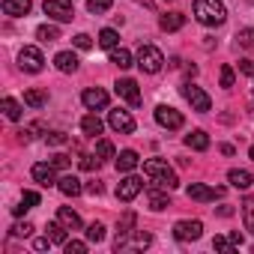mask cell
<instances>
[{
  "instance_id": "cell-31",
  "label": "cell",
  "mask_w": 254,
  "mask_h": 254,
  "mask_svg": "<svg viewBox=\"0 0 254 254\" xmlns=\"http://www.w3.org/2000/svg\"><path fill=\"white\" fill-rule=\"evenodd\" d=\"M48 236H51V242H54V245H66V227H63L60 221L48 224Z\"/></svg>"
},
{
  "instance_id": "cell-18",
  "label": "cell",
  "mask_w": 254,
  "mask_h": 254,
  "mask_svg": "<svg viewBox=\"0 0 254 254\" xmlns=\"http://www.w3.org/2000/svg\"><path fill=\"white\" fill-rule=\"evenodd\" d=\"M147 203H150V209L153 212H162V209H168L171 206V197H168V189H150L147 191Z\"/></svg>"
},
{
  "instance_id": "cell-32",
  "label": "cell",
  "mask_w": 254,
  "mask_h": 254,
  "mask_svg": "<svg viewBox=\"0 0 254 254\" xmlns=\"http://www.w3.org/2000/svg\"><path fill=\"white\" fill-rule=\"evenodd\" d=\"M111 6H114V0H87V9L93 15H105V12H111Z\"/></svg>"
},
{
  "instance_id": "cell-41",
  "label": "cell",
  "mask_w": 254,
  "mask_h": 254,
  "mask_svg": "<svg viewBox=\"0 0 254 254\" xmlns=\"http://www.w3.org/2000/svg\"><path fill=\"white\" fill-rule=\"evenodd\" d=\"M72 42H75V48H81V51H87V48H93V39H90L87 33H78V36H75Z\"/></svg>"
},
{
  "instance_id": "cell-36",
  "label": "cell",
  "mask_w": 254,
  "mask_h": 254,
  "mask_svg": "<svg viewBox=\"0 0 254 254\" xmlns=\"http://www.w3.org/2000/svg\"><path fill=\"white\" fill-rule=\"evenodd\" d=\"M96 156L99 159H114V144L111 141H99L96 144Z\"/></svg>"
},
{
  "instance_id": "cell-30",
  "label": "cell",
  "mask_w": 254,
  "mask_h": 254,
  "mask_svg": "<svg viewBox=\"0 0 254 254\" xmlns=\"http://www.w3.org/2000/svg\"><path fill=\"white\" fill-rule=\"evenodd\" d=\"M45 102H48V96L42 90H27L24 93V105H30V108H42Z\"/></svg>"
},
{
  "instance_id": "cell-7",
  "label": "cell",
  "mask_w": 254,
  "mask_h": 254,
  "mask_svg": "<svg viewBox=\"0 0 254 254\" xmlns=\"http://www.w3.org/2000/svg\"><path fill=\"white\" fill-rule=\"evenodd\" d=\"M183 96L189 99L191 111H197V114H206V111L212 108L209 93H203V90H200V87H194V84H186V87H183Z\"/></svg>"
},
{
  "instance_id": "cell-14",
  "label": "cell",
  "mask_w": 254,
  "mask_h": 254,
  "mask_svg": "<svg viewBox=\"0 0 254 254\" xmlns=\"http://www.w3.org/2000/svg\"><path fill=\"white\" fill-rule=\"evenodd\" d=\"M81 102H84L87 111H102V108H108V93L102 87H87L81 93Z\"/></svg>"
},
{
  "instance_id": "cell-48",
  "label": "cell",
  "mask_w": 254,
  "mask_h": 254,
  "mask_svg": "<svg viewBox=\"0 0 254 254\" xmlns=\"http://www.w3.org/2000/svg\"><path fill=\"white\" fill-rule=\"evenodd\" d=\"M230 242H233V245H242V233H239V230H233V233H230Z\"/></svg>"
},
{
  "instance_id": "cell-1",
  "label": "cell",
  "mask_w": 254,
  "mask_h": 254,
  "mask_svg": "<svg viewBox=\"0 0 254 254\" xmlns=\"http://www.w3.org/2000/svg\"><path fill=\"white\" fill-rule=\"evenodd\" d=\"M144 177H147L156 189H168V191H174V189L180 186L174 168H171L165 159H147V162H144Z\"/></svg>"
},
{
  "instance_id": "cell-49",
  "label": "cell",
  "mask_w": 254,
  "mask_h": 254,
  "mask_svg": "<svg viewBox=\"0 0 254 254\" xmlns=\"http://www.w3.org/2000/svg\"><path fill=\"white\" fill-rule=\"evenodd\" d=\"M135 3H141V6H153V0H135Z\"/></svg>"
},
{
  "instance_id": "cell-11",
  "label": "cell",
  "mask_w": 254,
  "mask_h": 254,
  "mask_svg": "<svg viewBox=\"0 0 254 254\" xmlns=\"http://www.w3.org/2000/svg\"><path fill=\"white\" fill-rule=\"evenodd\" d=\"M114 93H117L123 102H129L132 108L141 105V90H138V84H135L132 78H120V81L114 84Z\"/></svg>"
},
{
  "instance_id": "cell-47",
  "label": "cell",
  "mask_w": 254,
  "mask_h": 254,
  "mask_svg": "<svg viewBox=\"0 0 254 254\" xmlns=\"http://www.w3.org/2000/svg\"><path fill=\"white\" fill-rule=\"evenodd\" d=\"M84 191H90V194H102V183H90Z\"/></svg>"
},
{
  "instance_id": "cell-9",
  "label": "cell",
  "mask_w": 254,
  "mask_h": 254,
  "mask_svg": "<svg viewBox=\"0 0 254 254\" xmlns=\"http://www.w3.org/2000/svg\"><path fill=\"white\" fill-rule=\"evenodd\" d=\"M156 123L162 126V129H171V132H174V129H183V123H186V120H183V114H180L177 108H171V105H159V108H156Z\"/></svg>"
},
{
  "instance_id": "cell-8",
  "label": "cell",
  "mask_w": 254,
  "mask_h": 254,
  "mask_svg": "<svg viewBox=\"0 0 254 254\" xmlns=\"http://www.w3.org/2000/svg\"><path fill=\"white\" fill-rule=\"evenodd\" d=\"M141 191H144V180H141V177H132V174H129V177H123L120 186H117V197H120L123 203L135 200Z\"/></svg>"
},
{
  "instance_id": "cell-34",
  "label": "cell",
  "mask_w": 254,
  "mask_h": 254,
  "mask_svg": "<svg viewBox=\"0 0 254 254\" xmlns=\"http://www.w3.org/2000/svg\"><path fill=\"white\" fill-rule=\"evenodd\" d=\"M102 239H105V224H99V221H93V224L87 227V242H96V245H99Z\"/></svg>"
},
{
  "instance_id": "cell-40",
  "label": "cell",
  "mask_w": 254,
  "mask_h": 254,
  "mask_svg": "<svg viewBox=\"0 0 254 254\" xmlns=\"http://www.w3.org/2000/svg\"><path fill=\"white\" fill-rule=\"evenodd\" d=\"M45 141H48L51 147H63V144H66L69 138H66L63 132H48V135H45Z\"/></svg>"
},
{
  "instance_id": "cell-29",
  "label": "cell",
  "mask_w": 254,
  "mask_h": 254,
  "mask_svg": "<svg viewBox=\"0 0 254 254\" xmlns=\"http://www.w3.org/2000/svg\"><path fill=\"white\" fill-rule=\"evenodd\" d=\"M242 221H245V230L254 233V197L242 200Z\"/></svg>"
},
{
  "instance_id": "cell-46",
  "label": "cell",
  "mask_w": 254,
  "mask_h": 254,
  "mask_svg": "<svg viewBox=\"0 0 254 254\" xmlns=\"http://www.w3.org/2000/svg\"><path fill=\"white\" fill-rule=\"evenodd\" d=\"M51 165H54V168H69V156L57 153V156H51Z\"/></svg>"
},
{
  "instance_id": "cell-19",
  "label": "cell",
  "mask_w": 254,
  "mask_h": 254,
  "mask_svg": "<svg viewBox=\"0 0 254 254\" xmlns=\"http://www.w3.org/2000/svg\"><path fill=\"white\" fill-rule=\"evenodd\" d=\"M57 189L66 194V197H78L81 191H84V186H81V180L78 177H72V174H66V177H60L57 180Z\"/></svg>"
},
{
  "instance_id": "cell-20",
  "label": "cell",
  "mask_w": 254,
  "mask_h": 254,
  "mask_svg": "<svg viewBox=\"0 0 254 254\" xmlns=\"http://www.w3.org/2000/svg\"><path fill=\"white\" fill-rule=\"evenodd\" d=\"M54 66H57L63 75H72V72H78V57H75L72 51H60V54L54 57Z\"/></svg>"
},
{
  "instance_id": "cell-35",
  "label": "cell",
  "mask_w": 254,
  "mask_h": 254,
  "mask_svg": "<svg viewBox=\"0 0 254 254\" xmlns=\"http://www.w3.org/2000/svg\"><path fill=\"white\" fill-rule=\"evenodd\" d=\"M236 39H239V45H242V48L254 51V27H245V30H239V33H236Z\"/></svg>"
},
{
  "instance_id": "cell-17",
  "label": "cell",
  "mask_w": 254,
  "mask_h": 254,
  "mask_svg": "<svg viewBox=\"0 0 254 254\" xmlns=\"http://www.w3.org/2000/svg\"><path fill=\"white\" fill-rule=\"evenodd\" d=\"M227 183H230L233 189H239V191H248V189L254 186V177H251L248 171H242V168H233V171H227Z\"/></svg>"
},
{
  "instance_id": "cell-15",
  "label": "cell",
  "mask_w": 254,
  "mask_h": 254,
  "mask_svg": "<svg viewBox=\"0 0 254 254\" xmlns=\"http://www.w3.org/2000/svg\"><path fill=\"white\" fill-rule=\"evenodd\" d=\"M114 165H117V171H120V174H132V171L141 165V156H138L135 150H123V153L117 156V162H114Z\"/></svg>"
},
{
  "instance_id": "cell-28",
  "label": "cell",
  "mask_w": 254,
  "mask_h": 254,
  "mask_svg": "<svg viewBox=\"0 0 254 254\" xmlns=\"http://www.w3.org/2000/svg\"><path fill=\"white\" fill-rule=\"evenodd\" d=\"M36 39H42V42H57V39H60V27H57V24H42V27L36 30Z\"/></svg>"
},
{
  "instance_id": "cell-38",
  "label": "cell",
  "mask_w": 254,
  "mask_h": 254,
  "mask_svg": "<svg viewBox=\"0 0 254 254\" xmlns=\"http://www.w3.org/2000/svg\"><path fill=\"white\" fill-rule=\"evenodd\" d=\"M212 248H215V251H233L236 245L230 242V236H215V239H212Z\"/></svg>"
},
{
  "instance_id": "cell-12",
  "label": "cell",
  "mask_w": 254,
  "mask_h": 254,
  "mask_svg": "<svg viewBox=\"0 0 254 254\" xmlns=\"http://www.w3.org/2000/svg\"><path fill=\"white\" fill-rule=\"evenodd\" d=\"M30 177L39 183V186H57V168L51 165V162H36L33 168H30Z\"/></svg>"
},
{
  "instance_id": "cell-4",
  "label": "cell",
  "mask_w": 254,
  "mask_h": 254,
  "mask_svg": "<svg viewBox=\"0 0 254 254\" xmlns=\"http://www.w3.org/2000/svg\"><path fill=\"white\" fill-rule=\"evenodd\" d=\"M42 9H45V15H48V18H54L57 24H66V21H72V18H75V6H72V0H45Z\"/></svg>"
},
{
  "instance_id": "cell-24",
  "label": "cell",
  "mask_w": 254,
  "mask_h": 254,
  "mask_svg": "<svg viewBox=\"0 0 254 254\" xmlns=\"http://www.w3.org/2000/svg\"><path fill=\"white\" fill-rule=\"evenodd\" d=\"M102 129H105V123H102L96 114H87V117L81 120V132H84V135H90V138L102 135Z\"/></svg>"
},
{
  "instance_id": "cell-21",
  "label": "cell",
  "mask_w": 254,
  "mask_h": 254,
  "mask_svg": "<svg viewBox=\"0 0 254 254\" xmlns=\"http://www.w3.org/2000/svg\"><path fill=\"white\" fill-rule=\"evenodd\" d=\"M186 147L194 153H203V150H209V135L203 129H194L191 135H186Z\"/></svg>"
},
{
  "instance_id": "cell-3",
  "label": "cell",
  "mask_w": 254,
  "mask_h": 254,
  "mask_svg": "<svg viewBox=\"0 0 254 254\" xmlns=\"http://www.w3.org/2000/svg\"><path fill=\"white\" fill-rule=\"evenodd\" d=\"M138 66H141V72L156 75V72H162V66H165V54H162L156 45H141V51H138Z\"/></svg>"
},
{
  "instance_id": "cell-22",
  "label": "cell",
  "mask_w": 254,
  "mask_h": 254,
  "mask_svg": "<svg viewBox=\"0 0 254 254\" xmlns=\"http://www.w3.org/2000/svg\"><path fill=\"white\" fill-rule=\"evenodd\" d=\"M57 221H60L66 230H81V215H78L75 209H69V206H60V209H57Z\"/></svg>"
},
{
  "instance_id": "cell-23",
  "label": "cell",
  "mask_w": 254,
  "mask_h": 254,
  "mask_svg": "<svg viewBox=\"0 0 254 254\" xmlns=\"http://www.w3.org/2000/svg\"><path fill=\"white\" fill-rule=\"evenodd\" d=\"M183 24H186V15H183V12H168V15L159 18V27H162L165 33H174V30H180Z\"/></svg>"
},
{
  "instance_id": "cell-6",
  "label": "cell",
  "mask_w": 254,
  "mask_h": 254,
  "mask_svg": "<svg viewBox=\"0 0 254 254\" xmlns=\"http://www.w3.org/2000/svg\"><path fill=\"white\" fill-rule=\"evenodd\" d=\"M108 126L114 132H120V135H132L135 132V117L129 111L117 108V111H108Z\"/></svg>"
},
{
  "instance_id": "cell-16",
  "label": "cell",
  "mask_w": 254,
  "mask_h": 254,
  "mask_svg": "<svg viewBox=\"0 0 254 254\" xmlns=\"http://www.w3.org/2000/svg\"><path fill=\"white\" fill-rule=\"evenodd\" d=\"M0 9L6 15H12V18H21V15H27L33 9V3L30 0H0Z\"/></svg>"
},
{
  "instance_id": "cell-33",
  "label": "cell",
  "mask_w": 254,
  "mask_h": 254,
  "mask_svg": "<svg viewBox=\"0 0 254 254\" xmlns=\"http://www.w3.org/2000/svg\"><path fill=\"white\" fill-rule=\"evenodd\" d=\"M3 114H6L9 120H21V105H18L12 96H6V99H3Z\"/></svg>"
},
{
  "instance_id": "cell-37",
  "label": "cell",
  "mask_w": 254,
  "mask_h": 254,
  "mask_svg": "<svg viewBox=\"0 0 254 254\" xmlns=\"http://www.w3.org/2000/svg\"><path fill=\"white\" fill-rule=\"evenodd\" d=\"M66 254H84L87 251V242H81V239H66Z\"/></svg>"
},
{
  "instance_id": "cell-5",
  "label": "cell",
  "mask_w": 254,
  "mask_h": 254,
  "mask_svg": "<svg viewBox=\"0 0 254 254\" xmlns=\"http://www.w3.org/2000/svg\"><path fill=\"white\" fill-rule=\"evenodd\" d=\"M18 66L24 69V72H42V66H45V57H42V51L36 48V45H24L21 48V54H18Z\"/></svg>"
},
{
  "instance_id": "cell-10",
  "label": "cell",
  "mask_w": 254,
  "mask_h": 254,
  "mask_svg": "<svg viewBox=\"0 0 254 254\" xmlns=\"http://www.w3.org/2000/svg\"><path fill=\"white\" fill-rule=\"evenodd\" d=\"M174 236L180 239V242H194V239H200L203 236V224L197 221V218H186V221H177L174 224Z\"/></svg>"
},
{
  "instance_id": "cell-2",
  "label": "cell",
  "mask_w": 254,
  "mask_h": 254,
  "mask_svg": "<svg viewBox=\"0 0 254 254\" xmlns=\"http://www.w3.org/2000/svg\"><path fill=\"white\" fill-rule=\"evenodd\" d=\"M191 12L203 27H218V24L227 21V9H224L221 0H194Z\"/></svg>"
},
{
  "instance_id": "cell-45",
  "label": "cell",
  "mask_w": 254,
  "mask_h": 254,
  "mask_svg": "<svg viewBox=\"0 0 254 254\" xmlns=\"http://www.w3.org/2000/svg\"><path fill=\"white\" fill-rule=\"evenodd\" d=\"M239 72L254 78V60H248V57H245V60H239Z\"/></svg>"
},
{
  "instance_id": "cell-43",
  "label": "cell",
  "mask_w": 254,
  "mask_h": 254,
  "mask_svg": "<svg viewBox=\"0 0 254 254\" xmlns=\"http://www.w3.org/2000/svg\"><path fill=\"white\" fill-rule=\"evenodd\" d=\"M33 233V224L30 221H24V224H15L12 227V236H30Z\"/></svg>"
},
{
  "instance_id": "cell-13",
  "label": "cell",
  "mask_w": 254,
  "mask_h": 254,
  "mask_svg": "<svg viewBox=\"0 0 254 254\" xmlns=\"http://www.w3.org/2000/svg\"><path fill=\"white\" fill-rule=\"evenodd\" d=\"M186 194H189L191 200H197V203H209V200L221 197L224 189H212V186H203V183H191V186L186 189Z\"/></svg>"
},
{
  "instance_id": "cell-25",
  "label": "cell",
  "mask_w": 254,
  "mask_h": 254,
  "mask_svg": "<svg viewBox=\"0 0 254 254\" xmlns=\"http://www.w3.org/2000/svg\"><path fill=\"white\" fill-rule=\"evenodd\" d=\"M36 203H39V194H36V191H24V194H21V203L12 206V212H15V215H24V212H30Z\"/></svg>"
},
{
  "instance_id": "cell-27",
  "label": "cell",
  "mask_w": 254,
  "mask_h": 254,
  "mask_svg": "<svg viewBox=\"0 0 254 254\" xmlns=\"http://www.w3.org/2000/svg\"><path fill=\"white\" fill-rule=\"evenodd\" d=\"M99 45H102V48H108V51H111V48H117V45H120V33H117L114 27H105V30L99 33Z\"/></svg>"
},
{
  "instance_id": "cell-39",
  "label": "cell",
  "mask_w": 254,
  "mask_h": 254,
  "mask_svg": "<svg viewBox=\"0 0 254 254\" xmlns=\"http://www.w3.org/2000/svg\"><path fill=\"white\" fill-rule=\"evenodd\" d=\"M233 81H236V78H233V69H230V66H221V87H224V90H230V87H233Z\"/></svg>"
},
{
  "instance_id": "cell-50",
  "label": "cell",
  "mask_w": 254,
  "mask_h": 254,
  "mask_svg": "<svg viewBox=\"0 0 254 254\" xmlns=\"http://www.w3.org/2000/svg\"><path fill=\"white\" fill-rule=\"evenodd\" d=\"M248 156H251V162H254V147H251V150H248Z\"/></svg>"
},
{
  "instance_id": "cell-44",
  "label": "cell",
  "mask_w": 254,
  "mask_h": 254,
  "mask_svg": "<svg viewBox=\"0 0 254 254\" xmlns=\"http://www.w3.org/2000/svg\"><path fill=\"white\" fill-rule=\"evenodd\" d=\"M51 245H54V242H51V236H39V239L33 242V248H36V251H48Z\"/></svg>"
},
{
  "instance_id": "cell-42",
  "label": "cell",
  "mask_w": 254,
  "mask_h": 254,
  "mask_svg": "<svg viewBox=\"0 0 254 254\" xmlns=\"http://www.w3.org/2000/svg\"><path fill=\"white\" fill-rule=\"evenodd\" d=\"M99 165H102L99 156H84V159H81V168H84V171H96Z\"/></svg>"
},
{
  "instance_id": "cell-26",
  "label": "cell",
  "mask_w": 254,
  "mask_h": 254,
  "mask_svg": "<svg viewBox=\"0 0 254 254\" xmlns=\"http://www.w3.org/2000/svg\"><path fill=\"white\" fill-rule=\"evenodd\" d=\"M111 63L120 66V69H129L132 66V54L126 51V48H111Z\"/></svg>"
}]
</instances>
